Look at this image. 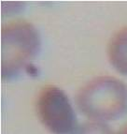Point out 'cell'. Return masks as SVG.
I'll return each mask as SVG.
<instances>
[{"label":"cell","instance_id":"cell-1","mask_svg":"<svg viewBox=\"0 0 127 134\" xmlns=\"http://www.w3.org/2000/svg\"><path fill=\"white\" fill-rule=\"evenodd\" d=\"M78 109L97 122L118 119L127 112V85L112 76H99L85 83L76 96Z\"/></svg>","mask_w":127,"mask_h":134},{"label":"cell","instance_id":"cell-2","mask_svg":"<svg viewBox=\"0 0 127 134\" xmlns=\"http://www.w3.org/2000/svg\"><path fill=\"white\" fill-rule=\"evenodd\" d=\"M1 66L5 80L15 78L30 61L36 57L40 48V38L32 24L23 20L8 23L1 30Z\"/></svg>","mask_w":127,"mask_h":134},{"label":"cell","instance_id":"cell-3","mask_svg":"<svg viewBox=\"0 0 127 134\" xmlns=\"http://www.w3.org/2000/svg\"><path fill=\"white\" fill-rule=\"evenodd\" d=\"M37 112L41 123L52 134H72L77 129L71 103L59 87H43L37 99Z\"/></svg>","mask_w":127,"mask_h":134},{"label":"cell","instance_id":"cell-4","mask_svg":"<svg viewBox=\"0 0 127 134\" xmlns=\"http://www.w3.org/2000/svg\"><path fill=\"white\" fill-rule=\"evenodd\" d=\"M108 57L112 66L127 76V27L120 29L110 38Z\"/></svg>","mask_w":127,"mask_h":134},{"label":"cell","instance_id":"cell-5","mask_svg":"<svg viewBox=\"0 0 127 134\" xmlns=\"http://www.w3.org/2000/svg\"><path fill=\"white\" fill-rule=\"evenodd\" d=\"M72 134H114V132L107 124L93 121L80 125Z\"/></svg>","mask_w":127,"mask_h":134},{"label":"cell","instance_id":"cell-6","mask_svg":"<svg viewBox=\"0 0 127 134\" xmlns=\"http://www.w3.org/2000/svg\"><path fill=\"white\" fill-rule=\"evenodd\" d=\"M118 134H127V124L119 130Z\"/></svg>","mask_w":127,"mask_h":134}]
</instances>
